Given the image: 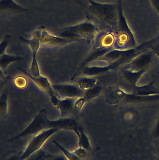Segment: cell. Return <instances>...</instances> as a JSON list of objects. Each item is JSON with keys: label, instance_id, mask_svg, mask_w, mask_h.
<instances>
[{"label": "cell", "instance_id": "cell-22", "mask_svg": "<svg viewBox=\"0 0 159 160\" xmlns=\"http://www.w3.org/2000/svg\"><path fill=\"white\" fill-rule=\"evenodd\" d=\"M77 135L79 139V147L85 149H87L89 148L90 143L86 135L85 132L82 128L79 127L78 128V132Z\"/></svg>", "mask_w": 159, "mask_h": 160}, {"label": "cell", "instance_id": "cell-2", "mask_svg": "<svg viewBox=\"0 0 159 160\" xmlns=\"http://www.w3.org/2000/svg\"><path fill=\"white\" fill-rule=\"evenodd\" d=\"M89 5L77 1L87 15V19L95 18L113 29H117L119 20V6L115 3H102L87 0Z\"/></svg>", "mask_w": 159, "mask_h": 160}, {"label": "cell", "instance_id": "cell-9", "mask_svg": "<svg viewBox=\"0 0 159 160\" xmlns=\"http://www.w3.org/2000/svg\"><path fill=\"white\" fill-rule=\"evenodd\" d=\"M146 71L147 69H144L139 72H133L120 68L119 76L121 83L131 91L134 87L137 85V82Z\"/></svg>", "mask_w": 159, "mask_h": 160}, {"label": "cell", "instance_id": "cell-15", "mask_svg": "<svg viewBox=\"0 0 159 160\" xmlns=\"http://www.w3.org/2000/svg\"><path fill=\"white\" fill-rule=\"evenodd\" d=\"M117 68L115 63L111 64L105 67L87 66L83 70V74L87 77H94L104 74Z\"/></svg>", "mask_w": 159, "mask_h": 160}, {"label": "cell", "instance_id": "cell-19", "mask_svg": "<svg viewBox=\"0 0 159 160\" xmlns=\"http://www.w3.org/2000/svg\"><path fill=\"white\" fill-rule=\"evenodd\" d=\"M7 98L8 90L7 88H6L2 92L0 98V116L2 119L6 118L7 116Z\"/></svg>", "mask_w": 159, "mask_h": 160}, {"label": "cell", "instance_id": "cell-17", "mask_svg": "<svg viewBox=\"0 0 159 160\" xmlns=\"http://www.w3.org/2000/svg\"><path fill=\"white\" fill-rule=\"evenodd\" d=\"M127 49H115L109 51L98 61H104L109 64L119 61L127 52Z\"/></svg>", "mask_w": 159, "mask_h": 160}, {"label": "cell", "instance_id": "cell-4", "mask_svg": "<svg viewBox=\"0 0 159 160\" xmlns=\"http://www.w3.org/2000/svg\"><path fill=\"white\" fill-rule=\"evenodd\" d=\"M87 19L86 21L63 28L60 32L59 36L74 39L76 38H80L90 42L96 35L98 29L90 20Z\"/></svg>", "mask_w": 159, "mask_h": 160}, {"label": "cell", "instance_id": "cell-11", "mask_svg": "<svg viewBox=\"0 0 159 160\" xmlns=\"http://www.w3.org/2000/svg\"><path fill=\"white\" fill-rule=\"evenodd\" d=\"M37 33L41 44L49 46H63L75 41L74 39L65 38L62 37L53 35L45 30L42 29L37 30Z\"/></svg>", "mask_w": 159, "mask_h": 160}, {"label": "cell", "instance_id": "cell-24", "mask_svg": "<svg viewBox=\"0 0 159 160\" xmlns=\"http://www.w3.org/2000/svg\"><path fill=\"white\" fill-rule=\"evenodd\" d=\"M49 155L42 150H38L27 158V160H47Z\"/></svg>", "mask_w": 159, "mask_h": 160}, {"label": "cell", "instance_id": "cell-21", "mask_svg": "<svg viewBox=\"0 0 159 160\" xmlns=\"http://www.w3.org/2000/svg\"><path fill=\"white\" fill-rule=\"evenodd\" d=\"M102 92V88L99 86H95L92 88H90L85 91L84 96L82 97L86 102L90 101L93 99L99 97Z\"/></svg>", "mask_w": 159, "mask_h": 160}, {"label": "cell", "instance_id": "cell-5", "mask_svg": "<svg viewBox=\"0 0 159 160\" xmlns=\"http://www.w3.org/2000/svg\"><path fill=\"white\" fill-rule=\"evenodd\" d=\"M59 129L57 128L46 130L35 134L28 144L25 151L22 153L20 160H24L40 150L46 141Z\"/></svg>", "mask_w": 159, "mask_h": 160}, {"label": "cell", "instance_id": "cell-20", "mask_svg": "<svg viewBox=\"0 0 159 160\" xmlns=\"http://www.w3.org/2000/svg\"><path fill=\"white\" fill-rule=\"evenodd\" d=\"M97 80L89 77H82L77 81V85L82 90H87L96 86Z\"/></svg>", "mask_w": 159, "mask_h": 160}, {"label": "cell", "instance_id": "cell-12", "mask_svg": "<svg viewBox=\"0 0 159 160\" xmlns=\"http://www.w3.org/2000/svg\"><path fill=\"white\" fill-rule=\"evenodd\" d=\"M17 69L21 71L24 75L30 78L37 87L39 88L43 92L49 97V98H52L56 96L55 91L52 88V85L50 83L47 78L40 76L35 77L32 76L29 72H26L24 69L20 68H17Z\"/></svg>", "mask_w": 159, "mask_h": 160}, {"label": "cell", "instance_id": "cell-18", "mask_svg": "<svg viewBox=\"0 0 159 160\" xmlns=\"http://www.w3.org/2000/svg\"><path fill=\"white\" fill-rule=\"evenodd\" d=\"M144 51L150 50L159 58V35L154 39L139 46Z\"/></svg>", "mask_w": 159, "mask_h": 160}, {"label": "cell", "instance_id": "cell-13", "mask_svg": "<svg viewBox=\"0 0 159 160\" xmlns=\"http://www.w3.org/2000/svg\"><path fill=\"white\" fill-rule=\"evenodd\" d=\"M28 11V9L20 5L13 0H0L1 16L14 15Z\"/></svg>", "mask_w": 159, "mask_h": 160}, {"label": "cell", "instance_id": "cell-10", "mask_svg": "<svg viewBox=\"0 0 159 160\" xmlns=\"http://www.w3.org/2000/svg\"><path fill=\"white\" fill-rule=\"evenodd\" d=\"M75 98H66L60 99L57 96L50 99L51 103L57 107L60 112V118H66L75 109Z\"/></svg>", "mask_w": 159, "mask_h": 160}, {"label": "cell", "instance_id": "cell-29", "mask_svg": "<svg viewBox=\"0 0 159 160\" xmlns=\"http://www.w3.org/2000/svg\"><path fill=\"white\" fill-rule=\"evenodd\" d=\"M156 11L159 14V0H150Z\"/></svg>", "mask_w": 159, "mask_h": 160}, {"label": "cell", "instance_id": "cell-23", "mask_svg": "<svg viewBox=\"0 0 159 160\" xmlns=\"http://www.w3.org/2000/svg\"><path fill=\"white\" fill-rule=\"evenodd\" d=\"M53 142L56 145V146L58 147L59 148L60 150L63 153L67 160H82V158H79L76 154H75L73 152L72 153V152H70V151L66 150V149L62 147L56 141H53Z\"/></svg>", "mask_w": 159, "mask_h": 160}, {"label": "cell", "instance_id": "cell-30", "mask_svg": "<svg viewBox=\"0 0 159 160\" xmlns=\"http://www.w3.org/2000/svg\"><path fill=\"white\" fill-rule=\"evenodd\" d=\"M47 160H67L66 158L62 156H49Z\"/></svg>", "mask_w": 159, "mask_h": 160}, {"label": "cell", "instance_id": "cell-27", "mask_svg": "<svg viewBox=\"0 0 159 160\" xmlns=\"http://www.w3.org/2000/svg\"><path fill=\"white\" fill-rule=\"evenodd\" d=\"M85 103L86 102L82 97L79 98L78 99L76 100L75 102V107L76 110H77V111L81 110Z\"/></svg>", "mask_w": 159, "mask_h": 160}, {"label": "cell", "instance_id": "cell-1", "mask_svg": "<svg viewBox=\"0 0 159 160\" xmlns=\"http://www.w3.org/2000/svg\"><path fill=\"white\" fill-rule=\"evenodd\" d=\"M79 127L77 122L73 118H60L56 120H50L48 118L46 110L43 109L34 118L32 121L23 131L8 142H12L28 135H35L43 131L52 128L69 130L76 133Z\"/></svg>", "mask_w": 159, "mask_h": 160}, {"label": "cell", "instance_id": "cell-3", "mask_svg": "<svg viewBox=\"0 0 159 160\" xmlns=\"http://www.w3.org/2000/svg\"><path fill=\"white\" fill-rule=\"evenodd\" d=\"M105 101L112 105L125 106H149L159 102V95L142 96L127 93L117 87L108 88L105 93Z\"/></svg>", "mask_w": 159, "mask_h": 160}, {"label": "cell", "instance_id": "cell-7", "mask_svg": "<svg viewBox=\"0 0 159 160\" xmlns=\"http://www.w3.org/2000/svg\"><path fill=\"white\" fill-rule=\"evenodd\" d=\"M152 51L147 50L135 56L134 58L120 68L133 71L139 72L147 69L153 60Z\"/></svg>", "mask_w": 159, "mask_h": 160}, {"label": "cell", "instance_id": "cell-25", "mask_svg": "<svg viewBox=\"0 0 159 160\" xmlns=\"http://www.w3.org/2000/svg\"><path fill=\"white\" fill-rule=\"evenodd\" d=\"M114 36L111 33H108L105 35L104 37L103 38L102 41V44L104 48H107L111 47L114 43Z\"/></svg>", "mask_w": 159, "mask_h": 160}, {"label": "cell", "instance_id": "cell-14", "mask_svg": "<svg viewBox=\"0 0 159 160\" xmlns=\"http://www.w3.org/2000/svg\"><path fill=\"white\" fill-rule=\"evenodd\" d=\"M159 77V74L155 78V79L147 84L142 86H135L131 90V93L142 96L159 95V90L155 86V82Z\"/></svg>", "mask_w": 159, "mask_h": 160}, {"label": "cell", "instance_id": "cell-26", "mask_svg": "<svg viewBox=\"0 0 159 160\" xmlns=\"http://www.w3.org/2000/svg\"><path fill=\"white\" fill-rule=\"evenodd\" d=\"M15 85L20 88H24L27 85V81L26 78L22 76H18L15 78L14 81Z\"/></svg>", "mask_w": 159, "mask_h": 160}, {"label": "cell", "instance_id": "cell-28", "mask_svg": "<svg viewBox=\"0 0 159 160\" xmlns=\"http://www.w3.org/2000/svg\"><path fill=\"white\" fill-rule=\"evenodd\" d=\"M73 153L76 154L77 156H78L79 158H84L87 154L86 149L80 147L78 149H77L75 151H74Z\"/></svg>", "mask_w": 159, "mask_h": 160}, {"label": "cell", "instance_id": "cell-16", "mask_svg": "<svg viewBox=\"0 0 159 160\" xmlns=\"http://www.w3.org/2000/svg\"><path fill=\"white\" fill-rule=\"evenodd\" d=\"M5 49L0 50V67L1 72L7 74V69L10 64L14 62H19L23 60L22 57L20 56H12L5 53Z\"/></svg>", "mask_w": 159, "mask_h": 160}, {"label": "cell", "instance_id": "cell-31", "mask_svg": "<svg viewBox=\"0 0 159 160\" xmlns=\"http://www.w3.org/2000/svg\"><path fill=\"white\" fill-rule=\"evenodd\" d=\"M22 154L21 155V154L17 153L15 155H12L11 157H9V158H7L6 160H20Z\"/></svg>", "mask_w": 159, "mask_h": 160}, {"label": "cell", "instance_id": "cell-8", "mask_svg": "<svg viewBox=\"0 0 159 160\" xmlns=\"http://www.w3.org/2000/svg\"><path fill=\"white\" fill-rule=\"evenodd\" d=\"M52 88L63 98H76L83 97L85 90H82L74 84H53Z\"/></svg>", "mask_w": 159, "mask_h": 160}, {"label": "cell", "instance_id": "cell-6", "mask_svg": "<svg viewBox=\"0 0 159 160\" xmlns=\"http://www.w3.org/2000/svg\"><path fill=\"white\" fill-rule=\"evenodd\" d=\"M19 39L21 42L28 45L31 51V63L29 73L34 77H37L41 76L40 68L36 59L37 51L41 45L37 31L35 32L33 37L31 39H27L21 36L19 37Z\"/></svg>", "mask_w": 159, "mask_h": 160}]
</instances>
